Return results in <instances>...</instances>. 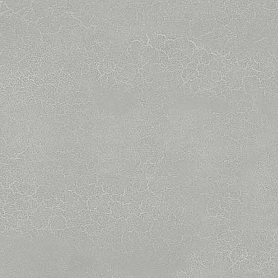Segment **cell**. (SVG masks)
I'll use <instances>...</instances> for the list:
<instances>
[{"label":"cell","mask_w":278,"mask_h":278,"mask_svg":"<svg viewBox=\"0 0 278 278\" xmlns=\"http://www.w3.org/2000/svg\"><path fill=\"white\" fill-rule=\"evenodd\" d=\"M263 8L268 10H274L277 9V3L274 2H268L263 5Z\"/></svg>","instance_id":"6da1fadb"}]
</instances>
